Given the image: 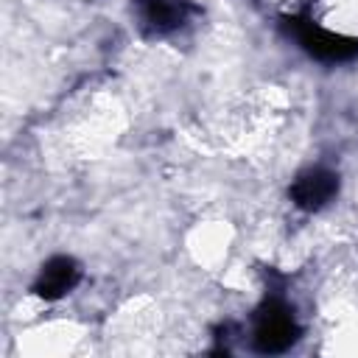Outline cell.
<instances>
[{"mask_svg":"<svg viewBox=\"0 0 358 358\" xmlns=\"http://www.w3.org/2000/svg\"><path fill=\"white\" fill-rule=\"evenodd\" d=\"M302 17L316 28L358 45V0H310Z\"/></svg>","mask_w":358,"mask_h":358,"instance_id":"cell-5","label":"cell"},{"mask_svg":"<svg viewBox=\"0 0 358 358\" xmlns=\"http://www.w3.org/2000/svg\"><path fill=\"white\" fill-rule=\"evenodd\" d=\"M302 336L299 316L282 291H268L255 308L249 322V341L255 352L280 355L288 352Z\"/></svg>","mask_w":358,"mask_h":358,"instance_id":"cell-1","label":"cell"},{"mask_svg":"<svg viewBox=\"0 0 358 358\" xmlns=\"http://www.w3.org/2000/svg\"><path fill=\"white\" fill-rule=\"evenodd\" d=\"M81 277H84V268L73 255H53L39 266V271L31 282V294L45 302H56V299L67 296L70 291H76Z\"/></svg>","mask_w":358,"mask_h":358,"instance_id":"cell-4","label":"cell"},{"mask_svg":"<svg viewBox=\"0 0 358 358\" xmlns=\"http://www.w3.org/2000/svg\"><path fill=\"white\" fill-rule=\"evenodd\" d=\"M282 20H294V17H302L310 6V0H266Z\"/></svg>","mask_w":358,"mask_h":358,"instance_id":"cell-6","label":"cell"},{"mask_svg":"<svg viewBox=\"0 0 358 358\" xmlns=\"http://www.w3.org/2000/svg\"><path fill=\"white\" fill-rule=\"evenodd\" d=\"M199 11L201 8L193 0H129V14L137 34L151 42L187 31Z\"/></svg>","mask_w":358,"mask_h":358,"instance_id":"cell-2","label":"cell"},{"mask_svg":"<svg viewBox=\"0 0 358 358\" xmlns=\"http://www.w3.org/2000/svg\"><path fill=\"white\" fill-rule=\"evenodd\" d=\"M338 190H341L338 171H333L327 165H308L291 179L288 199L294 207H299L305 213H319L336 201Z\"/></svg>","mask_w":358,"mask_h":358,"instance_id":"cell-3","label":"cell"}]
</instances>
